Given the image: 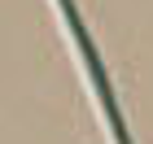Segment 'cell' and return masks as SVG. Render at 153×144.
Returning <instances> with one entry per match:
<instances>
[{"instance_id": "1", "label": "cell", "mask_w": 153, "mask_h": 144, "mask_svg": "<svg viewBox=\"0 0 153 144\" xmlns=\"http://www.w3.org/2000/svg\"><path fill=\"white\" fill-rule=\"evenodd\" d=\"M57 13H61V22H66V35H70L74 52H79L83 70H88V83H92V92H96V105H101V118H105L109 140L114 144H131L127 127H123V114H118V96H114V87H109V74H105V66H101V57H96L88 31H83V18L74 13V0H57Z\"/></svg>"}]
</instances>
